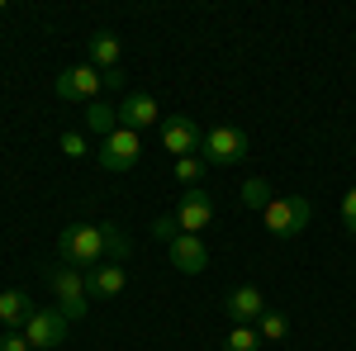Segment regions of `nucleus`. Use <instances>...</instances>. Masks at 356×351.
Here are the masks:
<instances>
[{
  "mask_svg": "<svg viewBox=\"0 0 356 351\" xmlns=\"http://www.w3.org/2000/svg\"><path fill=\"white\" fill-rule=\"evenodd\" d=\"M57 256L76 270H90L100 261H110V247H105V223H72L57 233Z\"/></svg>",
  "mask_w": 356,
  "mask_h": 351,
  "instance_id": "obj_1",
  "label": "nucleus"
},
{
  "mask_svg": "<svg viewBox=\"0 0 356 351\" xmlns=\"http://www.w3.org/2000/svg\"><path fill=\"white\" fill-rule=\"evenodd\" d=\"M43 280H48V290L57 295V309L67 313V323H72V318H86V313H90V290H86V270H76V266H48V270H43Z\"/></svg>",
  "mask_w": 356,
  "mask_h": 351,
  "instance_id": "obj_2",
  "label": "nucleus"
},
{
  "mask_svg": "<svg viewBox=\"0 0 356 351\" xmlns=\"http://www.w3.org/2000/svg\"><path fill=\"white\" fill-rule=\"evenodd\" d=\"M261 218H266V233H271V238H285V243H290V238H300L304 228H309L314 204H309L304 195H275Z\"/></svg>",
  "mask_w": 356,
  "mask_h": 351,
  "instance_id": "obj_3",
  "label": "nucleus"
},
{
  "mask_svg": "<svg viewBox=\"0 0 356 351\" xmlns=\"http://www.w3.org/2000/svg\"><path fill=\"white\" fill-rule=\"evenodd\" d=\"M157 129H162V147L176 152V162L181 157H204V133H200V124L191 114H166Z\"/></svg>",
  "mask_w": 356,
  "mask_h": 351,
  "instance_id": "obj_4",
  "label": "nucleus"
},
{
  "mask_svg": "<svg viewBox=\"0 0 356 351\" xmlns=\"http://www.w3.org/2000/svg\"><path fill=\"white\" fill-rule=\"evenodd\" d=\"M24 337H29V347L33 351H53L67 342V313L62 309H33V318L24 323Z\"/></svg>",
  "mask_w": 356,
  "mask_h": 351,
  "instance_id": "obj_5",
  "label": "nucleus"
},
{
  "mask_svg": "<svg viewBox=\"0 0 356 351\" xmlns=\"http://www.w3.org/2000/svg\"><path fill=\"white\" fill-rule=\"evenodd\" d=\"M247 157V133L243 129H233V124H219V129H209L204 133V162L209 166H233Z\"/></svg>",
  "mask_w": 356,
  "mask_h": 351,
  "instance_id": "obj_6",
  "label": "nucleus"
},
{
  "mask_svg": "<svg viewBox=\"0 0 356 351\" xmlns=\"http://www.w3.org/2000/svg\"><path fill=\"white\" fill-rule=\"evenodd\" d=\"M100 85H105V76H100L95 67H67V72L53 81V90H57V100H81V105H95V100H100Z\"/></svg>",
  "mask_w": 356,
  "mask_h": 351,
  "instance_id": "obj_7",
  "label": "nucleus"
},
{
  "mask_svg": "<svg viewBox=\"0 0 356 351\" xmlns=\"http://www.w3.org/2000/svg\"><path fill=\"white\" fill-rule=\"evenodd\" d=\"M138 157H143V142H138L134 129H114L100 142V166L105 171H129V166H138Z\"/></svg>",
  "mask_w": 356,
  "mask_h": 351,
  "instance_id": "obj_8",
  "label": "nucleus"
},
{
  "mask_svg": "<svg viewBox=\"0 0 356 351\" xmlns=\"http://www.w3.org/2000/svg\"><path fill=\"white\" fill-rule=\"evenodd\" d=\"M152 124H162V109L157 100L147 95V90H129L124 95V105H119V129H152Z\"/></svg>",
  "mask_w": 356,
  "mask_h": 351,
  "instance_id": "obj_9",
  "label": "nucleus"
},
{
  "mask_svg": "<svg viewBox=\"0 0 356 351\" xmlns=\"http://www.w3.org/2000/svg\"><path fill=\"white\" fill-rule=\"evenodd\" d=\"M209 218H214V199H209L200 186L186 190L181 204H176V223H181V233H195V238H200V228H209Z\"/></svg>",
  "mask_w": 356,
  "mask_h": 351,
  "instance_id": "obj_10",
  "label": "nucleus"
},
{
  "mask_svg": "<svg viewBox=\"0 0 356 351\" xmlns=\"http://www.w3.org/2000/svg\"><path fill=\"white\" fill-rule=\"evenodd\" d=\"M166 252H171V266L181 270V275H200V270L209 266V247H204V238H195V233H181Z\"/></svg>",
  "mask_w": 356,
  "mask_h": 351,
  "instance_id": "obj_11",
  "label": "nucleus"
},
{
  "mask_svg": "<svg viewBox=\"0 0 356 351\" xmlns=\"http://www.w3.org/2000/svg\"><path fill=\"white\" fill-rule=\"evenodd\" d=\"M124 285H129V270L119 266V261H100V266L86 270L90 299H114V295H124Z\"/></svg>",
  "mask_w": 356,
  "mask_h": 351,
  "instance_id": "obj_12",
  "label": "nucleus"
},
{
  "mask_svg": "<svg viewBox=\"0 0 356 351\" xmlns=\"http://www.w3.org/2000/svg\"><path fill=\"white\" fill-rule=\"evenodd\" d=\"M223 309H228V318H233V323H257V318L266 313V295H261L257 285H238V290L228 295Z\"/></svg>",
  "mask_w": 356,
  "mask_h": 351,
  "instance_id": "obj_13",
  "label": "nucleus"
},
{
  "mask_svg": "<svg viewBox=\"0 0 356 351\" xmlns=\"http://www.w3.org/2000/svg\"><path fill=\"white\" fill-rule=\"evenodd\" d=\"M33 318V304L24 290H0V323L5 327H24Z\"/></svg>",
  "mask_w": 356,
  "mask_h": 351,
  "instance_id": "obj_14",
  "label": "nucleus"
},
{
  "mask_svg": "<svg viewBox=\"0 0 356 351\" xmlns=\"http://www.w3.org/2000/svg\"><path fill=\"white\" fill-rule=\"evenodd\" d=\"M90 67H95V72H114V67H119V38H114L110 28L90 33Z\"/></svg>",
  "mask_w": 356,
  "mask_h": 351,
  "instance_id": "obj_15",
  "label": "nucleus"
},
{
  "mask_svg": "<svg viewBox=\"0 0 356 351\" xmlns=\"http://www.w3.org/2000/svg\"><path fill=\"white\" fill-rule=\"evenodd\" d=\"M86 129L95 138H110L114 129H119V109L105 105V100H95V105H86Z\"/></svg>",
  "mask_w": 356,
  "mask_h": 351,
  "instance_id": "obj_16",
  "label": "nucleus"
},
{
  "mask_svg": "<svg viewBox=\"0 0 356 351\" xmlns=\"http://www.w3.org/2000/svg\"><path fill=\"white\" fill-rule=\"evenodd\" d=\"M223 351H261V332L252 323H233V332L223 337Z\"/></svg>",
  "mask_w": 356,
  "mask_h": 351,
  "instance_id": "obj_17",
  "label": "nucleus"
},
{
  "mask_svg": "<svg viewBox=\"0 0 356 351\" xmlns=\"http://www.w3.org/2000/svg\"><path fill=\"white\" fill-rule=\"evenodd\" d=\"M257 332H261V342H280V337L290 332V318H285L280 309H266V313L257 318Z\"/></svg>",
  "mask_w": 356,
  "mask_h": 351,
  "instance_id": "obj_18",
  "label": "nucleus"
},
{
  "mask_svg": "<svg viewBox=\"0 0 356 351\" xmlns=\"http://www.w3.org/2000/svg\"><path fill=\"white\" fill-rule=\"evenodd\" d=\"M275 195H271V186L261 181V176H252V181H243V204L247 209H261L266 214V204H271Z\"/></svg>",
  "mask_w": 356,
  "mask_h": 351,
  "instance_id": "obj_19",
  "label": "nucleus"
},
{
  "mask_svg": "<svg viewBox=\"0 0 356 351\" xmlns=\"http://www.w3.org/2000/svg\"><path fill=\"white\" fill-rule=\"evenodd\" d=\"M204 157H181V162H176V181H181V186L186 190H195L200 186V181H204Z\"/></svg>",
  "mask_w": 356,
  "mask_h": 351,
  "instance_id": "obj_20",
  "label": "nucleus"
},
{
  "mask_svg": "<svg viewBox=\"0 0 356 351\" xmlns=\"http://www.w3.org/2000/svg\"><path fill=\"white\" fill-rule=\"evenodd\" d=\"M105 247H110V261H119V266H124V261H129V252H134L119 223H105Z\"/></svg>",
  "mask_w": 356,
  "mask_h": 351,
  "instance_id": "obj_21",
  "label": "nucleus"
},
{
  "mask_svg": "<svg viewBox=\"0 0 356 351\" xmlns=\"http://www.w3.org/2000/svg\"><path fill=\"white\" fill-rule=\"evenodd\" d=\"M57 147H62V157H72V162H81L86 152H90L86 133H62V138H57Z\"/></svg>",
  "mask_w": 356,
  "mask_h": 351,
  "instance_id": "obj_22",
  "label": "nucleus"
},
{
  "mask_svg": "<svg viewBox=\"0 0 356 351\" xmlns=\"http://www.w3.org/2000/svg\"><path fill=\"white\" fill-rule=\"evenodd\" d=\"M152 238H157V243H176V238H181V223H176V214H162V218H152Z\"/></svg>",
  "mask_w": 356,
  "mask_h": 351,
  "instance_id": "obj_23",
  "label": "nucleus"
},
{
  "mask_svg": "<svg viewBox=\"0 0 356 351\" xmlns=\"http://www.w3.org/2000/svg\"><path fill=\"white\" fill-rule=\"evenodd\" d=\"M0 351H33V347H29V337H24V327H5Z\"/></svg>",
  "mask_w": 356,
  "mask_h": 351,
  "instance_id": "obj_24",
  "label": "nucleus"
},
{
  "mask_svg": "<svg viewBox=\"0 0 356 351\" xmlns=\"http://www.w3.org/2000/svg\"><path fill=\"white\" fill-rule=\"evenodd\" d=\"M342 228H347V233H356V186L342 195Z\"/></svg>",
  "mask_w": 356,
  "mask_h": 351,
  "instance_id": "obj_25",
  "label": "nucleus"
},
{
  "mask_svg": "<svg viewBox=\"0 0 356 351\" xmlns=\"http://www.w3.org/2000/svg\"><path fill=\"white\" fill-rule=\"evenodd\" d=\"M100 76H105L110 90H124V72H119V67H114V72H100Z\"/></svg>",
  "mask_w": 356,
  "mask_h": 351,
  "instance_id": "obj_26",
  "label": "nucleus"
},
{
  "mask_svg": "<svg viewBox=\"0 0 356 351\" xmlns=\"http://www.w3.org/2000/svg\"><path fill=\"white\" fill-rule=\"evenodd\" d=\"M0 10H5V0H0Z\"/></svg>",
  "mask_w": 356,
  "mask_h": 351,
  "instance_id": "obj_27",
  "label": "nucleus"
}]
</instances>
